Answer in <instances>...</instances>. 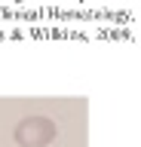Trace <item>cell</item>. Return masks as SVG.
<instances>
[{
    "label": "cell",
    "mask_w": 141,
    "mask_h": 147,
    "mask_svg": "<svg viewBox=\"0 0 141 147\" xmlns=\"http://www.w3.org/2000/svg\"><path fill=\"white\" fill-rule=\"evenodd\" d=\"M55 138V123L46 117H31L16 129V141L22 147H43Z\"/></svg>",
    "instance_id": "1"
}]
</instances>
